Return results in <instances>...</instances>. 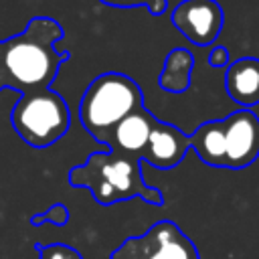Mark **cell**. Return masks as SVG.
<instances>
[{
  "instance_id": "10",
  "label": "cell",
  "mask_w": 259,
  "mask_h": 259,
  "mask_svg": "<svg viewBox=\"0 0 259 259\" xmlns=\"http://www.w3.org/2000/svg\"><path fill=\"white\" fill-rule=\"evenodd\" d=\"M225 87L229 97L243 109L259 103V59L241 57L229 63L225 73Z\"/></svg>"
},
{
  "instance_id": "3",
  "label": "cell",
  "mask_w": 259,
  "mask_h": 259,
  "mask_svg": "<svg viewBox=\"0 0 259 259\" xmlns=\"http://www.w3.org/2000/svg\"><path fill=\"white\" fill-rule=\"evenodd\" d=\"M140 107H144L140 85L123 73L109 71L87 85L79 103V119L87 134L103 144L109 132Z\"/></svg>"
},
{
  "instance_id": "8",
  "label": "cell",
  "mask_w": 259,
  "mask_h": 259,
  "mask_svg": "<svg viewBox=\"0 0 259 259\" xmlns=\"http://www.w3.org/2000/svg\"><path fill=\"white\" fill-rule=\"evenodd\" d=\"M188 148L190 140L182 130L164 121H156L148 146L142 152V162L160 170H170L184 160Z\"/></svg>"
},
{
  "instance_id": "11",
  "label": "cell",
  "mask_w": 259,
  "mask_h": 259,
  "mask_svg": "<svg viewBox=\"0 0 259 259\" xmlns=\"http://www.w3.org/2000/svg\"><path fill=\"white\" fill-rule=\"evenodd\" d=\"M190 148H194L196 156L214 168H225L227 164V146H225V127L223 119H212L200 123L190 136Z\"/></svg>"
},
{
  "instance_id": "7",
  "label": "cell",
  "mask_w": 259,
  "mask_h": 259,
  "mask_svg": "<svg viewBox=\"0 0 259 259\" xmlns=\"http://www.w3.org/2000/svg\"><path fill=\"white\" fill-rule=\"evenodd\" d=\"M227 164L225 168L241 170L259 158V117L251 109L233 111L223 119Z\"/></svg>"
},
{
  "instance_id": "5",
  "label": "cell",
  "mask_w": 259,
  "mask_h": 259,
  "mask_svg": "<svg viewBox=\"0 0 259 259\" xmlns=\"http://www.w3.org/2000/svg\"><path fill=\"white\" fill-rule=\"evenodd\" d=\"M109 259H198V253L172 221H160L144 235L119 243Z\"/></svg>"
},
{
  "instance_id": "1",
  "label": "cell",
  "mask_w": 259,
  "mask_h": 259,
  "mask_svg": "<svg viewBox=\"0 0 259 259\" xmlns=\"http://www.w3.org/2000/svg\"><path fill=\"white\" fill-rule=\"evenodd\" d=\"M63 28L55 18L34 16L22 32L0 40V91L12 89L20 95L49 89L69 53L57 51Z\"/></svg>"
},
{
  "instance_id": "15",
  "label": "cell",
  "mask_w": 259,
  "mask_h": 259,
  "mask_svg": "<svg viewBox=\"0 0 259 259\" xmlns=\"http://www.w3.org/2000/svg\"><path fill=\"white\" fill-rule=\"evenodd\" d=\"M38 259H83L79 251H75L69 245L53 243V245H40L38 247Z\"/></svg>"
},
{
  "instance_id": "12",
  "label": "cell",
  "mask_w": 259,
  "mask_h": 259,
  "mask_svg": "<svg viewBox=\"0 0 259 259\" xmlns=\"http://www.w3.org/2000/svg\"><path fill=\"white\" fill-rule=\"evenodd\" d=\"M194 69V57L188 49L176 47L166 55L162 73L158 75V85L168 93H184L190 87Z\"/></svg>"
},
{
  "instance_id": "9",
  "label": "cell",
  "mask_w": 259,
  "mask_h": 259,
  "mask_svg": "<svg viewBox=\"0 0 259 259\" xmlns=\"http://www.w3.org/2000/svg\"><path fill=\"white\" fill-rule=\"evenodd\" d=\"M156 121L158 119L146 107H140V109L132 111L130 115H125L109 132V136L103 144L107 146L109 152L136 156L142 160V152L148 146V140H150V134H152Z\"/></svg>"
},
{
  "instance_id": "16",
  "label": "cell",
  "mask_w": 259,
  "mask_h": 259,
  "mask_svg": "<svg viewBox=\"0 0 259 259\" xmlns=\"http://www.w3.org/2000/svg\"><path fill=\"white\" fill-rule=\"evenodd\" d=\"M208 63L212 67H225V65H229V51L225 47H214L210 51V55H208Z\"/></svg>"
},
{
  "instance_id": "14",
  "label": "cell",
  "mask_w": 259,
  "mask_h": 259,
  "mask_svg": "<svg viewBox=\"0 0 259 259\" xmlns=\"http://www.w3.org/2000/svg\"><path fill=\"white\" fill-rule=\"evenodd\" d=\"M105 6H113V8H136V6H146L150 14L160 16L166 12L168 2L166 0H99Z\"/></svg>"
},
{
  "instance_id": "13",
  "label": "cell",
  "mask_w": 259,
  "mask_h": 259,
  "mask_svg": "<svg viewBox=\"0 0 259 259\" xmlns=\"http://www.w3.org/2000/svg\"><path fill=\"white\" fill-rule=\"evenodd\" d=\"M69 219H71V212H69V208H67L65 204H53L49 210L30 217V225H32V227H40V225H45V223H51V225L63 227V225L69 223Z\"/></svg>"
},
{
  "instance_id": "6",
  "label": "cell",
  "mask_w": 259,
  "mask_h": 259,
  "mask_svg": "<svg viewBox=\"0 0 259 259\" xmlns=\"http://www.w3.org/2000/svg\"><path fill=\"white\" fill-rule=\"evenodd\" d=\"M172 24L196 47H208L223 30V8L217 0H182L172 10Z\"/></svg>"
},
{
  "instance_id": "2",
  "label": "cell",
  "mask_w": 259,
  "mask_h": 259,
  "mask_svg": "<svg viewBox=\"0 0 259 259\" xmlns=\"http://www.w3.org/2000/svg\"><path fill=\"white\" fill-rule=\"evenodd\" d=\"M142 160L117 152H91L85 164L69 170L73 188H87L97 204L109 206L130 198H142L150 204H164V194L142 178Z\"/></svg>"
},
{
  "instance_id": "4",
  "label": "cell",
  "mask_w": 259,
  "mask_h": 259,
  "mask_svg": "<svg viewBox=\"0 0 259 259\" xmlns=\"http://www.w3.org/2000/svg\"><path fill=\"white\" fill-rule=\"evenodd\" d=\"M10 123L28 146L49 148L69 132L71 111L57 91L38 89L20 95L10 111Z\"/></svg>"
}]
</instances>
